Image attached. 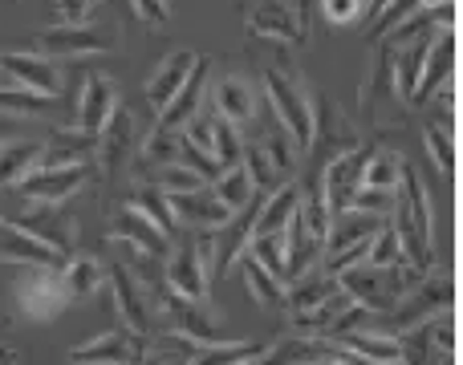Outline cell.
Listing matches in <instances>:
<instances>
[{
    "instance_id": "6da1fadb",
    "label": "cell",
    "mask_w": 463,
    "mask_h": 365,
    "mask_svg": "<svg viewBox=\"0 0 463 365\" xmlns=\"http://www.w3.org/2000/svg\"><path fill=\"white\" fill-rule=\"evenodd\" d=\"M391 228L399 231L402 256L415 272L435 268V211H431V195H427L419 171L402 159V175L394 187V211H391Z\"/></svg>"
},
{
    "instance_id": "7a4b0ae2",
    "label": "cell",
    "mask_w": 463,
    "mask_h": 365,
    "mask_svg": "<svg viewBox=\"0 0 463 365\" xmlns=\"http://www.w3.org/2000/svg\"><path fill=\"white\" fill-rule=\"evenodd\" d=\"M260 89H264V98L272 102L277 122L288 130V138H293V143L301 146V154H305L309 151V138H313V98H317L309 89V81H305V73L297 70L288 57H280V61L264 65Z\"/></svg>"
},
{
    "instance_id": "3957f363",
    "label": "cell",
    "mask_w": 463,
    "mask_h": 365,
    "mask_svg": "<svg viewBox=\"0 0 463 365\" xmlns=\"http://www.w3.org/2000/svg\"><path fill=\"white\" fill-rule=\"evenodd\" d=\"M419 276H423V272H415L411 264H399V268L354 264V268L337 272V288H342L354 304H362L370 317H383V313H391L394 304L419 285Z\"/></svg>"
},
{
    "instance_id": "277c9868",
    "label": "cell",
    "mask_w": 463,
    "mask_h": 365,
    "mask_svg": "<svg viewBox=\"0 0 463 365\" xmlns=\"http://www.w3.org/2000/svg\"><path fill=\"white\" fill-rule=\"evenodd\" d=\"M374 53H370L366 78L358 86V118L366 122L374 135H391V130H402V106L399 89H394V70H391V41H374Z\"/></svg>"
},
{
    "instance_id": "5b68a950",
    "label": "cell",
    "mask_w": 463,
    "mask_h": 365,
    "mask_svg": "<svg viewBox=\"0 0 463 365\" xmlns=\"http://www.w3.org/2000/svg\"><path fill=\"white\" fill-rule=\"evenodd\" d=\"M130 163H135V114L127 106H118L114 118L98 135V151H94V179L106 191V211L114 203V191L130 187Z\"/></svg>"
},
{
    "instance_id": "8992f818",
    "label": "cell",
    "mask_w": 463,
    "mask_h": 365,
    "mask_svg": "<svg viewBox=\"0 0 463 365\" xmlns=\"http://www.w3.org/2000/svg\"><path fill=\"white\" fill-rule=\"evenodd\" d=\"M208 256H212V231H195L192 239H171L167 264H163V285H167V293L212 309Z\"/></svg>"
},
{
    "instance_id": "52a82bcc",
    "label": "cell",
    "mask_w": 463,
    "mask_h": 365,
    "mask_svg": "<svg viewBox=\"0 0 463 365\" xmlns=\"http://www.w3.org/2000/svg\"><path fill=\"white\" fill-rule=\"evenodd\" d=\"M443 309H451V272L427 268L423 276H419V285L411 288V293L402 296L391 313H383V317H378V325H370V329L399 337L402 329L419 325V321H427V317H439Z\"/></svg>"
},
{
    "instance_id": "ba28073f",
    "label": "cell",
    "mask_w": 463,
    "mask_h": 365,
    "mask_svg": "<svg viewBox=\"0 0 463 365\" xmlns=\"http://www.w3.org/2000/svg\"><path fill=\"white\" fill-rule=\"evenodd\" d=\"M362 143L358 126L342 114V106L334 98H313V138H309V154H313V171L309 179H321V167L337 154L354 151Z\"/></svg>"
},
{
    "instance_id": "9c48e42d",
    "label": "cell",
    "mask_w": 463,
    "mask_h": 365,
    "mask_svg": "<svg viewBox=\"0 0 463 365\" xmlns=\"http://www.w3.org/2000/svg\"><path fill=\"white\" fill-rule=\"evenodd\" d=\"M37 49L53 57H102L118 49V29L106 21H73L37 33Z\"/></svg>"
},
{
    "instance_id": "30bf717a",
    "label": "cell",
    "mask_w": 463,
    "mask_h": 365,
    "mask_svg": "<svg viewBox=\"0 0 463 365\" xmlns=\"http://www.w3.org/2000/svg\"><path fill=\"white\" fill-rule=\"evenodd\" d=\"M244 24L256 37L280 41V45L297 49L309 41V24H305V0H248Z\"/></svg>"
},
{
    "instance_id": "8fae6325",
    "label": "cell",
    "mask_w": 463,
    "mask_h": 365,
    "mask_svg": "<svg viewBox=\"0 0 463 365\" xmlns=\"http://www.w3.org/2000/svg\"><path fill=\"white\" fill-rule=\"evenodd\" d=\"M106 280H110L114 309H118V317H122V329H127V333H135V337H151V325H155V317H159L155 296L138 285L135 272H130L118 256H114V264L106 268Z\"/></svg>"
},
{
    "instance_id": "7c38bea8",
    "label": "cell",
    "mask_w": 463,
    "mask_h": 365,
    "mask_svg": "<svg viewBox=\"0 0 463 365\" xmlns=\"http://www.w3.org/2000/svg\"><path fill=\"white\" fill-rule=\"evenodd\" d=\"M13 293L29 321H57L70 309V293H65V285H61V268H21Z\"/></svg>"
},
{
    "instance_id": "4fadbf2b",
    "label": "cell",
    "mask_w": 463,
    "mask_h": 365,
    "mask_svg": "<svg viewBox=\"0 0 463 365\" xmlns=\"http://www.w3.org/2000/svg\"><path fill=\"white\" fill-rule=\"evenodd\" d=\"M208 106L224 122H232L236 130H244L260 118V86H256L248 73L228 70L208 86Z\"/></svg>"
},
{
    "instance_id": "5bb4252c",
    "label": "cell",
    "mask_w": 463,
    "mask_h": 365,
    "mask_svg": "<svg viewBox=\"0 0 463 365\" xmlns=\"http://www.w3.org/2000/svg\"><path fill=\"white\" fill-rule=\"evenodd\" d=\"M86 182H94V163H41L29 179L21 182V195L29 203H65Z\"/></svg>"
},
{
    "instance_id": "9a60e30c",
    "label": "cell",
    "mask_w": 463,
    "mask_h": 365,
    "mask_svg": "<svg viewBox=\"0 0 463 365\" xmlns=\"http://www.w3.org/2000/svg\"><path fill=\"white\" fill-rule=\"evenodd\" d=\"M8 223L29 231L33 239H41V244L57 248V252H65V256H70L73 244H78V220H73V211L65 203H29Z\"/></svg>"
},
{
    "instance_id": "2e32d148",
    "label": "cell",
    "mask_w": 463,
    "mask_h": 365,
    "mask_svg": "<svg viewBox=\"0 0 463 365\" xmlns=\"http://www.w3.org/2000/svg\"><path fill=\"white\" fill-rule=\"evenodd\" d=\"M370 154H374V143H358L354 151L337 154V159H329L326 167H321V195H326L329 215L345 211L350 195L362 187V171H366Z\"/></svg>"
},
{
    "instance_id": "e0dca14e",
    "label": "cell",
    "mask_w": 463,
    "mask_h": 365,
    "mask_svg": "<svg viewBox=\"0 0 463 365\" xmlns=\"http://www.w3.org/2000/svg\"><path fill=\"white\" fill-rule=\"evenodd\" d=\"M0 73L41 98H53V102L61 98V70L41 53H29V49H0Z\"/></svg>"
},
{
    "instance_id": "ac0fdd59",
    "label": "cell",
    "mask_w": 463,
    "mask_h": 365,
    "mask_svg": "<svg viewBox=\"0 0 463 365\" xmlns=\"http://www.w3.org/2000/svg\"><path fill=\"white\" fill-rule=\"evenodd\" d=\"M159 313L171 321L175 337H184V342H192V345H224V342H232V337H220V329H216V321H212L208 304L184 301V296L167 293V288L159 293Z\"/></svg>"
},
{
    "instance_id": "d6986e66",
    "label": "cell",
    "mask_w": 463,
    "mask_h": 365,
    "mask_svg": "<svg viewBox=\"0 0 463 365\" xmlns=\"http://www.w3.org/2000/svg\"><path fill=\"white\" fill-rule=\"evenodd\" d=\"M146 353V337H135L127 329H110V333L81 342L70 350V365H138Z\"/></svg>"
},
{
    "instance_id": "ffe728a7",
    "label": "cell",
    "mask_w": 463,
    "mask_h": 365,
    "mask_svg": "<svg viewBox=\"0 0 463 365\" xmlns=\"http://www.w3.org/2000/svg\"><path fill=\"white\" fill-rule=\"evenodd\" d=\"M208 73H212V65L200 57V61L192 65V73H187V81L175 89V98H171V102L159 110V118H155V130H163V135H171V130H184L187 122H192L195 114L203 110V98H208Z\"/></svg>"
},
{
    "instance_id": "44dd1931",
    "label": "cell",
    "mask_w": 463,
    "mask_h": 365,
    "mask_svg": "<svg viewBox=\"0 0 463 365\" xmlns=\"http://www.w3.org/2000/svg\"><path fill=\"white\" fill-rule=\"evenodd\" d=\"M167 207H171V215H175L179 228H192V231H220L232 215H236L212 195V187L175 191V195H167Z\"/></svg>"
},
{
    "instance_id": "7402d4cb",
    "label": "cell",
    "mask_w": 463,
    "mask_h": 365,
    "mask_svg": "<svg viewBox=\"0 0 463 365\" xmlns=\"http://www.w3.org/2000/svg\"><path fill=\"white\" fill-rule=\"evenodd\" d=\"M110 239L138 248V252L155 256V260H167V252H171V239L163 236V231L155 228V223L146 220L143 211H135L130 203L110 207Z\"/></svg>"
},
{
    "instance_id": "603a6c76",
    "label": "cell",
    "mask_w": 463,
    "mask_h": 365,
    "mask_svg": "<svg viewBox=\"0 0 463 365\" xmlns=\"http://www.w3.org/2000/svg\"><path fill=\"white\" fill-rule=\"evenodd\" d=\"M451 81H456V29H439L431 49H427V61H423V73H419L415 94H411V106L431 102Z\"/></svg>"
},
{
    "instance_id": "cb8c5ba5",
    "label": "cell",
    "mask_w": 463,
    "mask_h": 365,
    "mask_svg": "<svg viewBox=\"0 0 463 365\" xmlns=\"http://www.w3.org/2000/svg\"><path fill=\"white\" fill-rule=\"evenodd\" d=\"M118 86H114L106 73H90L81 81V98H78V114H73V126L90 130V135H102V126L114 118L118 110Z\"/></svg>"
},
{
    "instance_id": "d4e9b609",
    "label": "cell",
    "mask_w": 463,
    "mask_h": 365,
    "mask_svg": "<svg viewBox=\"0 0 463 365\" xmlns=\"http://www.w3.org/2000/svg\"><path fill=\"white\" fill-rule=\"evenodd\" d=\"M0 260L21 264V268H61L70 256L41 244V239H33L29 231L13 228L8 220H0Z\"/></svg>"
},
{
    "instance_id": "484cf974",
    "label": "cell",
    "mask_w": 463,
    "mask_h": 365,
    "mask_svg": "<svg viewBox=\"0 0 463 365\" xmlns=\"http://www.w3.org/2000/svg\"><path fill=\"white\" fill-rule=\"evenodd\" d=\"M45 138H5L0 143V187H21L49 159Z\"/></svg>"
},
{
    "instance_id": "4316f807",
    "label": "cell",
    "mask_w": 463,
    "mask_h": 365,
    "mask_svg": "<svg viewBox=\"0 0 463 365\" xmlns=\"http://www.w3.org/2000/svg\"><path fill=\"white\" fill-rule=\"evenodd\" d=\"M334 293H342V288H337V276H329V272L317 264V268H309V272H301V276L288 280V285H285V296H280V301H285L288 317H293V313L317 309V304L329 301Z\"/></svg>"
},
{
    "instance_id": "83f0119b",
    "label": "cell",
    "mask_w": 463,
    "mask_h": 365,
    "mask_svg": "<svg viewBox=\"0 0 463 365\" xmlns=\"http://www.w3.org/2000/svg\"><path fill=\"white\" fill-rule=\"evenodd\" d=\"M195 61H200V53H195V49H179V53H171L167 61H163L159 70L146 78V102H151L155 114H159L163 106L175 98V89L187 81V73H192Z\"/></svg>"
},
{
    "instance_id": "f1b7e54d",
    "label": "cell",
    "mask_w": 463,
    "mask_h": 365,
    "mask_svg": "<svg viewBox=\"0 0 463 365\" xmlns=\"http://www.w3.org/2000/svg\"><path fill=\"white\" fill-rule=\"evenodd\" d=\"M334 350L354 353V358H366V361H391V365H402L399 337H394V333H378V329H354V333L337 337Z\"/></svg>"
},
{
    "instance_id": "f546056e",
    "label": "cell",
    "mask_w": 463,
    "mask_h": 365,
    "mask_svg": "<svg viewBox=\"0 0 463 365\" xmlns=\"http://www.w3.org/2000/svg\"><path fill=\"white\" fill-rule=\"evenodd\" d=\"M297 182H285V187H277L272 195L260 199V207H256V220H252V236H277V231L288 228V220H293L297 211Z\"/></svg>"
},
{
    "instance_id": "4dcf8cb0",
    "label": "cell",
    "mask_w": 463,
    "mask_h": 365,
    "mask_svg": "<svg viewBox=\"0 0 463 365\" xmlns=\"http://www.w3.org/2000/svg\"><path fill=\"white\" fill-rule=\"evenodd\" d=\"M423 146L427 154H431L435 171H439L443 179L456 175V114H448V118H435V122H423Z\"/></svg>"
},
{
    "instance_id": "1f68e13d",
    "label": "cell",
    "mask_w": 463,
    "mask_h": 365,
    "mask_svg": "<svg viewBox=\"0 0 463 365\" xmlns=\"http://www.w3.org/2000/svg\"><path fill=\"white\" fill-rule=\"evenodd\" d=\"M102 280H106V264L98 260V256H70V260L61 264V285H65V293H70V301L94 296L98 288H102Z\"/></svg>"
},
{
    "instance_id": "d6a6232c",
    "label": "cell",
    "mask_w": 463,
    "mask_h": 365,
    "mask_svg": "<svg viewBox=\"0 0 463 365\" xmlns=\"http://www.w3.org/2000/svg\"><path fill=\"white\" fill-rule=\"evenodd\" d=\"M256 146H260V151H264V159L272 163V171H277L280 179H285V182H293L297 167H301V146H297L293 138H288V130L280 126V122H277V126H269V130H264V135L256 138Z\"/></svg>"
},
{
    "instance_id": "836d02e7",
    "label": "cell",
    "mask_w": 463,
    "mask_h": 365,
    "mask_svg": "<svg viewBox=\"0 0 463 365\" xmlns=\"http://www.w3.org/2000/svg\"><path fill=\"white\" fill-rule=\"evenodd\" d=\"M127 203L135 207V211H143L146 220H151L167 239L179 236V223H175V215H171L167 195H163L159 187H146V182H130V187H127Z\"/></svg>"
},
{
    "instance_id": "e575fe53",
    "label": "cell",
    "mask_w": 463,
    "mask_h": 365,
    "mask_svg": "<svg viewBox=\"0 0 463 365\" xmlns=\"http://www.w3.org/2000/svg\"><path fill=\"white\" fill-rule=\"evenodd\" d=\"M49 110H53V98H41L8 78L0 81V114H5V118H41V114H49Z\"/></svg>"
},
{
    "instance_id": "d590c367",
    "label": "cell",
    "mask_w": 463,
    "mask_h": 365,
    "mask_svg": "<svg viewBox=\"0 0 463 365\" xmlns=\"http://www.w3.org/2000/svg\"><path fill=\"white\" fill-rule=\"evenodd\" d=\"M399 175H402V154L394 146H378L374 143V154H370L366 171H362V187H374V191H386L394 195L399 187Z\"/></svg>"
},
{
    "instance_id": "8d00e7d4",
    "label": "cell",
    "mask_w": 463,
    "mask_h": 365,
    "mask_svg": "<svg viewBox=\"0 0 463 365\" xmlns=\"http://www.w3.org/2000/svg\"><path fill=\"white\" fill-rule=\"evenodd\" d=\"M212 195H216L220 203L228 207V211H244V207L256 199V187H252V179H248L244 163H236V167H228V171H220L216 182H212Z\"/></svg>"
},
{
    "instance_id": "74e56055",
    "label": "cell",
    "mask_w": 463,
    "mask_h": 365,
    "mask_svg": "<svg viewBox=\"0 0 463 365\" xmlns=\"http://www.w3.org/2000/svg\"><path fill=\"white\" fill-rule=\"evenodd\" d=\"M240 151H244V135H240L232 122H224L216 110H212V159H216V167L220 171L236 167Z\"/></svg>"
},
{
    "instance_id": "f35d334b",
    "label": "cell",
    "mask_w": 463,
    "mask_h": 365,
    "mask_svg": "<svg viewBox=\"0 0 463 365\" xmlns=\"http://www.w3.org/2000/svg\"><path fill=\"white\" fill-rule=\"evenodd\" d=\"M240 276H244V288H248V296H252V301L280 304V296H285V285H280V280H272L269 272H264L248 252L240 256Z\"/></svg>"
},
{
    "instance_id": "ab89813d",
    "label": "cell",
    "mask_w": 463,
    "mask_h": 365,
    "mask_svg": "<svg viewBox=\"0 0 463 365\" xmlns=\"http://www.w3.org/2000/svg\"><path fill=\"white\" fill-rule=\"evenodd\" d=\"M248 256H252L272 280L285 285V231H277V236H252Z\"/></svg>"
},
{
    "instance_id": "60d3db41",
    "label": "cell",
    "mask_w": 463,
    "mask_h": 365,
    "mask_svg": "<svg viewBox=\"0 0 463 365\" xmlns=\"http://www.w3.org/2000/svg\"><path fill=\"white\" fill-rule=\"evenodd\" d=\"M362 264H374V268H399V264H407V256H402V244H399V231L386 223L383 231H378L374 239H370V252Z\"/></svg>"
},
{
    "instance_id": "b9f144b4",
    "label": "cell",
    "mask_w": 463,
    "mask_h": 365,
    "mask_svg": "<svg viewBox=\"0 0 463 365\" xmlns=\"http://www.w3.org/2000/svg\"><path fill=\"white\" fill-rule=\"evenodd\" d=\"M321 13L334 29H354L366 21V0H321Z\"/></svg>"
},
{
    "instance_id": "7bdbcfd3",
    "label": "cell",
    "mask_w": 463,
    "mask_h": 365,
    "mask_svg": "<svg viewBox=\"0 0 463 365\" xmlns=\"http://www.w3.org/2000/svg\"><path fill=\"white\" fill-rule=\"evenodd\" d=\"M159 175V191L163 195H175V191H200V187H208V179L203 175H195V171H187V167H179V163H167V167H159L155 171Z\"/></svg>"
},
{
    "instance_id": "ee69618b",
    "label": "cell",
    "mask_w": 463,
    "mask_h": 365,
    "mask_svg": "<svg viewBox=\"0 0 463 365\" xmlns=\"http://www.w3.org/2000/svg\"><path fill=\"white\" fill-rule=\"evenodd\" d=\"M345 207H350V211H366V215H383V220H391L394 195H386V191H374V187H358Z\"/></svg>"
},
{
    "instance_id": "f6af8a7d",
    "label": "cell",
    "mask_w": 463,
    "mask_h": 365,
    "mask_svg": "<svg viewBox=\"0 0 463 365\" xmlns=\"http://www.w3.org/2000/svg\"><path fill=\"white\" fill-rule=\"evenodd\" d=\"M135 5V13L146 21V29H163V24L171 21V5L167 0H130Z\"/></svg>"
},
{
    "instance_id": "bcb514c9",
    "label": "cell",
    "mask_w": 463,
    "mask_h": 365,
    "mask_svg": "<svg viewBox=\"0 0 463 365\" xmlns=\"http://www.w3.org/2000/svg\"><path fill=\"white\" fill-rule=\"evenodd\" d=\"M53 5H57V16H61L65 24H73V21H86L102 0H53Z\"/></svg>"
},
{
    "instance_id": "7dc6e473",
    "label": "cell",
    "mask_w": 463,
    "mask_h": 365,
    "mask_svg": "<svg viewBox=\"0 0 463 365\" xmlns=\"http://www.w3.org/2000/svg\"><path fill=\"white\" fill-rule=\"evenodd\" d=\"M313 365H350V361H345V353L329 350V353H321V358H317V361H313Z\"/></svg>"
},
{
    "instance_id": "c3c4849f",
    "label": "cell",
    "mask_w": 463,
    "mask_h": 365,
    "mask_svg": "<svg viewBox=\"0 0 463 365\" xmlns=\"http://www.w3.org/2000/svg\"><path fill=\"white\" fill-rule=\"evenodd\" d=\"M391 5V0H366V21H378V13Z\"/></svg>"
},
{
    "instance_id": "681fc988",
    "label": "cell",
    "mask_w": 463,
    "mask_h": 365,
    "mask_svg": "<svg viewBox=\"0 0 463 365\" xmlns=\"http://www.w3.org/2000/svg\"><path fill=\"white\" fill-rule=\"evenodd\" d=\"M8 358H13V345H5V342H0V365H5Z\"/></svg>"
},
{
    "instance_id": "f907efd6",
    "label": "cell",
    "mask_w": 463,
    "mask_h": 365,
    "mask_svg": "<svg viewBox=\"0 0 463 365\" xmlns=\"http://www.w3.org/2000/svg\"><path fill=\"white\" fill-rule=\"evenodd\" d=\"M423 8H435V5H448V0H419Z\"/></svg>"
},
{
    "instance_id": "816d5d0a",
    "label": "cell",
    "mask_w": 463,
    "mask_h": 365,
    "mask_svg": "<svg viewBox=\"0 0 463 365\" xmlns=\"http://www.w3.org/2000/svg\"><path fill=\"white\" fill-rule=\"evenodd\" d=\"M5 365H21V358H16V353H13V358H8V361H5Z\"/></svg>"
},
{
    "instance_id": "f5cc1de1",
    "label": "cell",
    "mask_w": 463,
    "mask_h": 365,
    "mask_svg": "<svg viewBox=\"0 0 463 365\" xmlns=\"http://www.w3.org/2000/svg\"><path fill=\"white\" fill-rule=\"evenodd\" d=\"M309 365H313V361H309Z\"/></svg>"
}]
</instances>
